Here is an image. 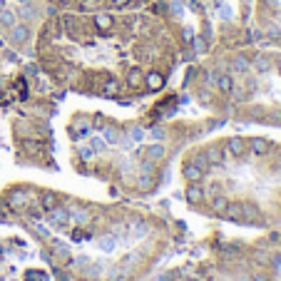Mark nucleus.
Wrapping results in <instances>:
<instances>
[{
	"label": "nucleus",
	"mask_w": 281,
	"mask_h": 281,
	"mask_svg": "<svg viewBox=\"0 0 281 281\" xmlns=\"http://www.w3.org/2000/svg\"><path fill=\"white\" fill-rule=\"evenodd\" d=\"M0 281H53L43 256L25 234L0 226Z\"/></svg>",
	"instance_id": "1"
},
{
	"label": "nucleus",
	"mask_w": 281,
	"mask_h": 281,
	"mask_svg": "<svg viewBox=\"0 0 281 281\" xmlns=\"http://www.w3.org/2000/svg\"><path fill=\"white\" fill-rule=\"evenodd\" d=\"M269 149H271V144H269V140H264V137H254V140H252V152H254V154L264 157V154H266Z\"/></svg>",
	"instance_id": "2"
},
{
	"label": "nucleus",
	"mask_w": 281,
	"mask_h": 281,
	"mask_svg": "<svg viewBox=\"0 0 281 281\" xmlns=\"http://www.w3.org/2000/svg\"><path fill=\"white\" fill-rule=\"evenodd\" d=\"M229 152L234 154V157H244V152H247V144L242 137H231L229 140Z\"/></svg>",
	"instance_id": "3"
},
{
	"label": "nucleus",
	"mask_w": 281,
	"mask_h": 281,
	"mask_svg": "<svg viewBox=\"0 0 281 281\" xmlns=\"http://www.w3.org/2000/svg\"><path fill=\"white\" fill-rule=\"evenodd\" d=\"M271 65H274V62H271V57H266V55H259L256 60H254V67H256L259 72H269V70H271Z\"/></svg>",
	"instance_id": "4"
},
{
	"label": "nucleus",
	"mask_w": 281,
	"mask_h": 281,
	"mask_svg": "<svg viewBox=\"0 0 281 281\" xmlns=\"http://www.w3.org/2000/svg\"><path fill=\"white\" fill-rule=\"evenodd\" d=\"M13 40H15V43H25V40H28V30L23 28V25H15V28H13Z\"/></svg>",
	"instance_id": "5"
},
{
	"label": "nucleus",
	"mask_w": 281,
	"mask_h": 281,
	"mask_svg": "<svg viewBox=\"0 0 281 281\" xmlns=\"http://www.w3.org/2000/svg\"><path fill=\"white\" fill-rule=\"evenodd\" d=\"M15 23V15L10 10H0V25H13Z\"/></svg>",
	"instance_id": "6"
},
{
	"label": "nucleus",
	"mask_w": 281,
	"mask_h": 281,
	"mask_svg": "<svg viewBox=\"0 0 281 281\" xmlns=\"http://www.w3.org/2000/svg\"><path fill=\"white\" fill-rule=\"evenodd\" d=\"M219 87H222V90H224V92H229V90H231V80H229V77H219Z\"/></svg>",
	"instance_id": "7"
},
{
	"label": "nucleus",
	"mask_w": 281,
	"mask_h": 281,
	"mask_svg": "<svg viewBox=\"0 0 281 281\" xmlns=\"http://www.w3.org/2000/svg\"><path fill=\"white\" fill-rule=\"evenodd\" d=\"M276 70H279V72H281V57H279V60H276Z\"/></svg>",
	"instance_id": "8"
},
{
	"label": "nucleus",
	"mask_w": 281,
	"mask_h": 281,
	"mask_svg": "<svg viewBox=\"0 0 281 281\" xmlns=\"http://www.w3.org/2000/svg\"><path fill=\"white\" fill-rule=\"evenodd\" d=\"M0 8H3V0H0Z\"/></svg>",
	"instance_id": "9"
}]
</instances>
